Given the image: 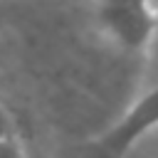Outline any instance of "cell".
<instances>
[{"label":"cell","instance_id":"1","mask_svg":"<svg viewBox=\"0 0 158 158\" xmlns=\"http://www.w3.org/2000/svg\"><path fill=\"white\" fill-rule=\"evenodd\" d=\"M96 17L104 35L126 52H141L156 35V10L151 0H99Z\"/></svg>","mask_w":158,"mask_h":158},{"label":"cell","instance_id":"2","mask_svg":"<svg viewBox=\"0 0 158 158\" xmlns=\"http://www.w3.org/2000/svg\"><path fill=\"white\" fill-rule=\"evenodd\" d=\"M158 128V81L141 94L116 123H111L104 133H99L89 148L94 158H126L146 133Z\"/></svg>","mask_w":158,"mask_h":158},{"label":"cell","instance_id":"3","mask_svg":"<svg viewBox=\"0 0 158 158\" xmlns=\"http://www.w3.org/2000/svg\"><path fill=\"white\" fill-rule=\"evenodd\" d=\"M0 158H27L22 146H20V141L15 138V133L0 138Z\"/></svg>","mask_w":158,"mask_h":158},{"label":"cell","instance_id":"4","mask_svg":"<svg viewBox=\"0 0 158 158\" xmlns=\"http://www.w3.org/2000/svg\"><path fill=\"white\" fill-rule=\"evenodd\" d=\"M15 133V126H12V116L7 114V109L0 104V138L5 136H12Z\"/></svg>","mask_w":158,"mask_h":158},{"label":"cell","instance_id":"5","mask_svg":"<svg viewBox=\"0 0 158 158\" xmlns=\"http://www.w3.org/2000/svg\"><path fill=\"white\" fill-rule=\"evenodd\" d=\"M44 158H47V156H44Z\"/></svg>","mask_w":158,"mask_h":158}]
</instances>
